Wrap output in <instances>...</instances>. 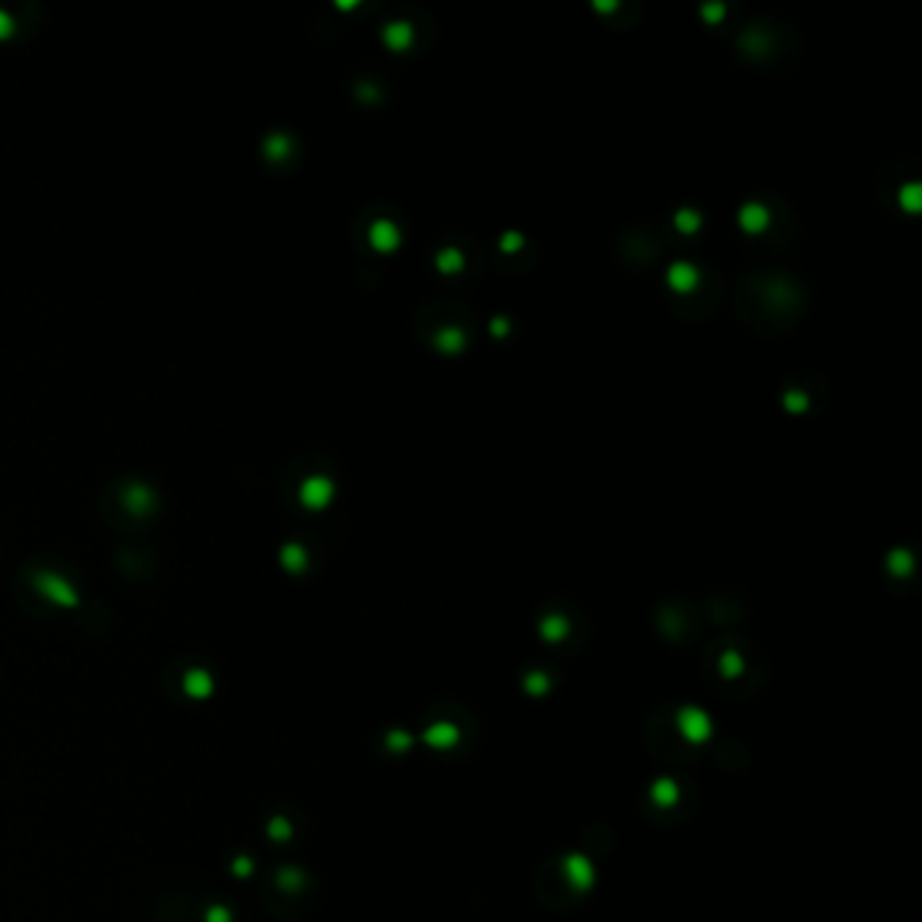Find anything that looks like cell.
Segmentation results:
<instances>
[{"label": "cell", "mask_w": 922, "mask_h": 922, "mask_svg": "<svg viewBox=\"0 0 922 922\" xmlns=\"http://www.w3.org/2000/svg\"><path fill=\"white\" fill-rule=\"evenodd\" d=\"M8 33H11V19L6 17V14H0V38Z\"/></svg>", "instance_id": "1"}]
</instances>
